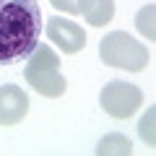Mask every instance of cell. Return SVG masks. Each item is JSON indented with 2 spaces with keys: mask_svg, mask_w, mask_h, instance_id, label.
Wrapping results in <instances>:
<instances>
[{
  "mask_svg": "<svg viewBox=\"0 0 156 156\" xmlns=\"http://www.w3.org/2000/svg\"><path fill=\"white\" fill-rule=\"evenodd\" d=\"M47 39L55 42L65 55H76L86 47L83 26H78L76 21H68V18H60V16L47 18Z\"/></svg>",
  "mask_w": 156,
  "mask_h": 156,
  "instance_id": "5",
  "label": "cell"
},
{
  "mask_svg": "<svg viewBox=\"0 0 156 156\" xmlns=\"http://www.w3.org/2000/svg\"><path fill=\"white\" fill-rule=\"evenodd\" d=\"M154 18H156V5H154V3L143 5V8L138 11V16H135V29H138V31L143 34L146 39H156V26H154Z\"/></svg>",
  "mask_w": 156,
  "mask_h": 156,
  "instance_id": "9",
  "label": "cell"
},
{
  "mask_svg": "<svg viewBox=\"0 0 156 156\" xmlns=\"http://www.w3.org/2000/svg\"><path fill=\"white\" fill-rule=\"evenodd\" d=\"M39 37L42 11L37 0H0V65L26 60Z\"/></svg>",
  "mask_w": 156,
  "mask_h": 156,
  "instance_id": "1",
  "label": "cell"
},
{
  "mask_svg": "<svg viewBox=\"0 0 156 156\" xmlns=\"http://www.w3.org/2000/svg\"><path fill=\"white\" fill-rule=\"evenodd\" d=\"M99 57L107 65L122 68V70H130V73L146 70V65L151 60L146 44H140L138 39H133L125 31H109L107 34L99 42Z\"/></svg>",
  "mask_w": 156,
  "mask_h": 156,
  "instance_id": "3",
  "label": "cell"
},
{
  "mask_svg": "<svg viewBox=\"0 0 156 156\" xmlns=\"http://www.w3.org/2000/svg\"><path fill=\"white\" fill-rule=\"evenodd\" d=\"M99 104L107 115L117 117V120H128L143 104V91L133 83H125V81H109V83H104L99 94Z\"/></svg>",
  "mask_w": 156,
  "mask_h": 156,
  "instance_id": "4",
  "label": "cell"
},
{
  "mask_svg": "<svg viewBox=\"0 0 156 156\" xmlns=\"http://www.w3.org/2000/svg\"><path fill=\"white\" fill-rule=\"evenodd\" d=\"M78 13L91 26H104L115 16V0H78Z\"/></svg>",
  "mask_w": 156,
  "mask_h": 156,
  "instance_id": "7",
  "label": "cell"
},
{
  "mask_svg": "<svg viewBox=\"0 0 156 156\" xmlns=\"http://www.w3.org/2000/svg\"><path fill=\"white\" fill-rule=\"evenodd\" d=\"M23 78L37 94L50 96V99L62 96L68 89L65 76L60 73V57L55 55V50L50 44H37V50L26 57Z\"/></svg>",
  "mask_w": 156,
  "mask_h": 156,
  "instance_id": "2",
  "label": "cell"
},
{
  "mask_svg": "<svg viewBox=\"0 0 156 156\" xmlns=\"http://www.w3.org/2000/svg\"><path fill=\"white\" fill-rule=\"evenodd\" d=\"M29 112V96L21 86H0V125H16Z\"/></svg>",
  "mask_w": 156,
  "mask_h": 156,
  "instance_id": "6",
  "label": "cell"
},
{
  "mask_svg": "<svg viewBox=\"0 0 156 156\" xmlns=\"http://www.w3.org/2000/svg\"><path fill=\"white\" fill-rule=\"evenodd\" d=\"M96 154L99 156H112V154L128 156V154H133V143H130V138L122 135V133H107L104 138L99 140V146H96Z\"/></svg>",
  "mask_w": 156,
  "mask_h": 156,
  "instance_id": "8",
  "label": "cell"
},
{
  "mask_svg": "<svg viewBox=\"0 0 156 156\" xmlns=\"http://www.w3.org/2000/svg\"><path fill=\"white\" fill-rule=\"evenodd\" d=\"M138 133L148 146L156 143V107H148L146 109V115L140 117V122H138Z\"/></svg>",
  "mask_w": 156,
  "mask_h": 156,
  "instance_id": "10",
  "label": "cell"
},
{
  "mask_svg": "<svg viewBox=\"0 0 156 156\" xmlns=\"http://www.w3.org/2000/svg\"><path fill=\"white\" fill-rule=\"evenodd\" d=\"M52 8H57V11L62 13H70V16H78V0H50Z\"/></svg>",
  "mask_w": 156,
  "mask_h": 156,
  "instance_id": "11",
  "label": "cell"
}]
</instances>
